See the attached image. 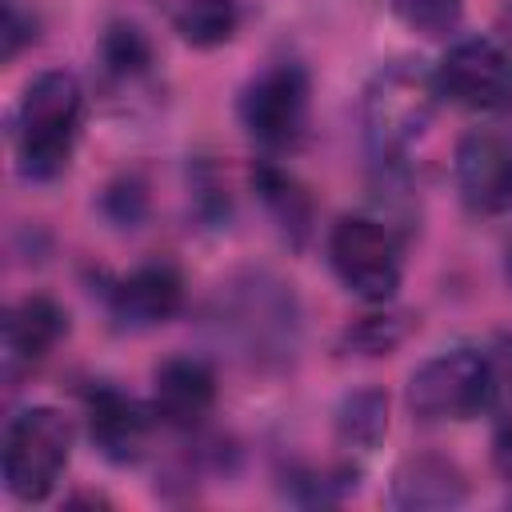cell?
I'll return each instance as SVG.
<instances>
[{
	"label": "cell",
	"mask_w": 512,
	"mask_h": 512,
	"mask_svg": "<svg viewBox=\"0 0 512 512\" xmlns=\"http://www.w3.org/2000/svg\"><path fill=\"white\" fill-rule=\"evenodd\" d=\"M84 88L72 72L48 68L32 76L12 112V144L16 168L24 180H52L68 168V156L80 136Z\"/></svg>",
	"instance_id": "cell-1"
},
{
	"label": "cell",
	"mask_w": 512,
	"mask_h": 512,
	"mask_svg": "<svg viewBox=\"0 0 512 512\" xmlns=\"http://www.w3.org/2000/svg\"><path fill=\"white\" fill-rule=\"evenodd\" d=\"M444 104V92L436 84V68L424 60H396L384 64L360 100V124L364 140L376 160L404 156L436 120Z\"/></svg>",
	"instance_id": "cell-2"
},
{
	"label": "cell",
	"mask_w": 512,
	"mask_h": 512,
	"mask_svg": "<svg viewBox=\"0 0 512 512\" xmlns=\"http://www.w3.org/2000/svg\"><path fill=\"white\" fill-rule=\"evenodd\" d=\"M500 396L496 360L480 348H448L428 356L408 376V408L416 420H472Z\"/></svg>",
	"instance_id": "cell-3"
},
{
	"label": "cell",
	"mask_w": 512,
	"mask_h": 512,
	"mask_svg": "<svg viewBox=\"0 0 512 512\" xmlns=\"http://www.w3.org/2000/svg\"><path fill=\"white\" fill-rule=\"evenodd\" d=\"M72 456V424L52 404L16 412L4 428V488L20 504H40Z\"/></svg>",
	"instance_id": "cell-4"
},
{
	"label": "cell",
	"mask_w": 512,
	"mask_h": 512,
	"mask_svg": "<svg viewBox=\"0 0 512 512\" xmlns=\"http://www.w3.org/2000/svg\"><path fill=\"white\" fill-rule=\"evenodd\" d=\"M308 104H312V80L300 64H268L264 72H256L240 100H236V112H240V124L244 132L272 148V152H284V148H296L304 140V128H308Z\"/></svg>",
	"instance_id": "cell-5"
},
{
	"label": "cell",
	"mask_w": 512,
	"mask_h": 512,
	"mask_svg": "<svg viewBox=\"0 0 512 512\" xmlns=\"http://www.w3.org/2000/svg\"><path fill=\"white\" fill-rule=\"evenodd\" d=\"M328 260L340 284L368 304H388L400 288V244L392 228L372 216L336 220L328 232Z\"/></svg>",
	"instance_id": "cell-6"
},
{
	"label": "cell",
	"mask_w": 512,
	"mask_h": 512,
	"mask_svg": "<svg viewBox=\"0 0 512 512\" xmlns=\"http://www.w3.org/2000/svg\"><path fill=\"white\" fill-rule=\"evenodd\" d=\"M436 84L452 104L512 112V40L472 36L452 44L436 64Z\"/></svg>",
	"instance_id": "cell-7"
},
{
	"label": "cell",
	"mask_w": 512,
	"mask_h": 512,
	"mask_svg": "<svg viewBox=\"0 0 512 512\" xmlns=\"http://www.w3.org/2000/svg\"><path fill=\"white\" fill-rule=\"evenodd\" d=\"M456 192L468 212L500 216L512 208V140L492 128H472L460 136L452 156Z\"/></svg>",
	"instance_id": "cell-8"
},
{
	"label": "cell",
	"mask_w": 512,
	"mask_h": 512,
	"mask_svg": "<svg viewBox=\"0 0 512 512\" xmlns=\"http://www.w3.org/2000/svg\"><path fill=\"white\" fill-rule=\"evenodd\" d=\"M160 416L116 388L88 392V440L112 464H136L152 444V424Z\"/></svg>",
	"instance_id": "cell-9"
},
{
	"label": "cell",
	"mask_w": 512,
	"mask_h": 512,
	"mask_svg": "<svg viewBox=\"0 0 512 512\" xmlns=\"http://www.w3.org/2000/svg\"><path fill=\"white\" fill-rule=\"evenodd\" d=\"M216 404V372L196 356H172L152 376V412L168 428H196Z\"/></svg>",
	"instance_id": "cell-10"
},
{
	"label": "cell",
	"mask_w": 512,
	"mask_h": 512,
	"mask_svg": "<svg viewBox=\"0 0 512 512\" xmlns=\"http://www.w3.org/2000/svg\"><path fill=\"white\" fill-rule=\"evenodd\" d=\"M108 308L124 328H156L184 308V280L172 264H140L112 284Z\"/></svg>",
	"instance_id": "cell-11"
},
{
	"label": "cell",
	"mask_w": 512,
	"mask_h": 512,
	"mask_svg": "<svg viewBox=\"0 0 512 512\" xmlns=\"http://www.w3.org/2000/svg\"><path fill=\"white\" fill-rule=\"evenodd\" d=\"M68 332V312L48 296H24L4 316V376L32 372Z\"/></svg>",
	"instance_id": "cell-12"
},
{
	"label": "cell",
	"mask_w": 512,
	"mask_h": 512,
	"mask_svg": "<svg viewBox=\"0 0 512 512\" xmlns=\"http://www.w3.org/2000/svg\"><path fill=\"white\" fill-rule=\"evenodd\" d=\"M468 500V480L464 472L444 460V456H408L392 472V504L420 512V508H456Z\"/></svg>",
	"instance_id": "cell-13"
},
{
	"label": "cell",
	"mask_w": 512,
	"mask_h": 512,
	"mask_svg": "<svg viewBox=\"0 0 512 512\" xmlns=\"http://www.w3.org/2000/svg\"><path fill=\"white\" fill-rule=\"evenodd\" d=\"M388 436V396L380 388H356L336 408V444L348 456H368Z\"/></svg>",
	"instance_id": "cell-14"
},
{
	"label": "cell",
	"mask_w": 512,
	"mask_h": 512,
	"mask_svg": "<svg viewBox=\"0 0 512 512\" xmlns=\"http://www.w3.org/2000/svg\"><path fill=\"white\" fill-rule=\"evenodd\" d=\"M172 28L192 48H220L240 28V4L236 0H184L172 16Z\"/></svg>",
	"instance_id": "cell-15"
},
{
	"label": "cell",
	"mask_w": 512,
	"mask_h": 512,
	"mask_svg": "<svg viewBox=\"0 0 512 512\" xmlns=\"http://www.w3.org/2000/svg\"><path fill=\"white\" fill-rule=\"evenodd\" d=\"M252 184H256L260 200L268 204V212L276 216V224L300 240V236L308 232V220H312V204H308L304 188H300L288 172H280V168H272V164L256 168V172H252Z\"/></svg>",
	"instance_id": "cell-16"
},
{
	"label": "cell",
	"mask_w": 512,
	"mask_h": 512,
	"mask_svg": "<svg viewBox=\"0 0 512 512\" xmlns=\"http://www.w3.org/2000/svg\"><path fill=\"white\" fill-rule=\"evenodd\" d=\"M100 60L104 72L116 80H140L152 68V44L136 24H108L104 40H100Z\"/></svg>",
	"instance_id": "cell-17"
},
{
	"label": "cell",
	"mask_w": 512,
	"mask_h": 512,
	"mask_svg": "<svg viewBox=\"0 0 512 512\" xmlns=\"http://www.w3.org/2000/svg\"><path fill=\"white\" fill-rule=\"evenodd\" d=\"M388 8L408 32L424 40H448L464 24V0H388Z\"/></svg>",
	"instance_id": "cell-18"
},
{
	"label": "cell",
	"mask_w": 512,
	"mask_h": 512,
	"mask_svg": "<svg viewBox=\"0 0 512 512\" xmlns=\"http://www.w3.org/2000/svg\"><path fill=\"white\" fill-rule=\"evenodd\" d=\"M404 336H408L404 316L384 312V316H364V320H356V324L344 332V344H348L352 352H360V356H388Z\"/></svg>",
	"instance_id": "cell-19"
},
{
	"label": "cell",
	"mask_w": 512,
	"mask_h": 512,
	"mask_svg": "<svg viewBox=\"0 0 512 512\" xmlns=\"http://www.w3.org/2000/svg\"><path fill=\"white\" fill-rule=\"evenodd\" d=\"M104 212H108V220L112 224H136V220H144V212H148V196H144V184L136 180V176H120V180H112L108 188H104Z\"/></svg>",
	"instance_id": "cell-20"
},
{
	"label": "cell",
	"mask_w": 512,
	"mask_h": 512,
	"mask_svg": "<svg viewBox=\"0 0 512 512\" xmlns=\"http://www.w3.org/2000/svg\"><path fill=\"white\" fill-rule=\"evenodd\" d=\"M0 40H4V60H16L24 44L36 40V16L32 12H20L12 0L4 4V28H0Z\"/></svg>",
	"instance_id": "cell-21"
},
{
	"label": "cell",
	"mask_w": 512,
	"mask_h": 512,
	"mask_svg": "<svg viewBox=\"0 0 512 512\" xmlns=\"http://www.w3.org/2000/svg\"><path fill=\"white\" fill-rule=\"evenodd\" d=\"M492 456H496V468L512 480V424L508 428H500V436H496V448H492Z\"/></svg>",
	"instance_id": "cell-22"
},
{
	"label": "cell",
	"mask_w": 512,
	"mask_h": 512,
	"mask_svg": "<svg viewBox=\"0 0 512 512\" xmlns=\"http://www.w3.org/2000/svg\"><path fill=\"white\" fill-rule=\"evenodd\" d=\"M504 268H508V280H512V244H508V256H504Z\"/></svg>",
	"instance_id": "cell-23"
}]
</instances>
